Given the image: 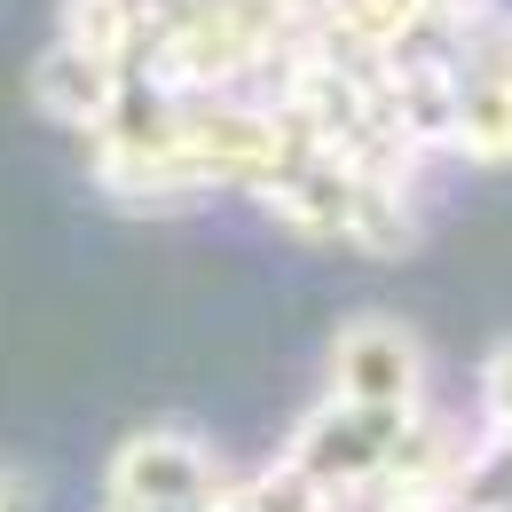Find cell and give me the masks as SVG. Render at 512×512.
Here are the masks:
<instances>
[{
    "label": "cell",
    "mask_w": 512,
    "mask_h": 512,
    "mask_svg": "<svg viewBox=\"0 0 512 512\" xmlns=\"http://www.w3.org/2000/svg\"><path fill=\"white\" fill-rule=\"evenodd\" d=\"M347 402H386V410H426V355L394 316H355L331 339V386Z\"/></svg>",
    "instance_id": "2"
},
{
    "label": "cell",
    "mask_w": 512,
    "mask_h": 512,
    "mask_svg": "<svg viewBox=\"0 0 512 512\" xmlns=\"http://www.w3.org/2000/svg\"><path fill=\"white\" fill-rule=\"evenodd\" d=\"M379 512H434V497H379Z\"/></svg>",
    "instance_id": "4"
},
{
    "label": "cell",
    "mask_w": 512,
    "mask_h": 512,
    "mask_svg": "<svg viewBox=\"0 0 512 512\" xmlns=\"http://www.w3.org/2000/svg\"><path fill=\"white\" fill-rule=\"evenodd\" d=\"M0 512H16V481L8 473H0Z\"/></svg>",
    "instance_id": "5"
},
{
    "label": "cell",
    "mask_w": 512,
    "mask_h": 512,
    "mask_svg": "<svg viewBox=\"0 0 512 512\" xmlns=\"http://www.w3.org/2000/svg\"><path fill=\"white\" fill-rule=\"evenodd\" d=\"M134 512H331V497H316L292 465H268V473H221L205 497H182V505H134Z\"/></svg>",
    "instance_id": "3"
},
{
    "label": "cell",
    "mask_w": 512,
    "mask_h": 512,
    "mask_svg": "<svg viewBox=\"0 0 512 512\" xmlns=\"http://www.w3.org/2000/svg\"><path fill=\"white\" fill-rule=\"evenodd\" d=\"M379 71L426 158L512 166V8L457 0L442 24L379 56Z\"/></svg>",
    "instance_id": "1"
}]
</instances>
